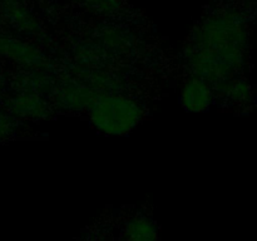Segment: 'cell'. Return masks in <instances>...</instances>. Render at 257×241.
I'll list each match as a JSON object with an SVG mask.
<instances>
[{
  "mask_svg": "<svg viewBox=\"0 0 257 241\" xmlns=\"http://www.w3.org/2000/svg\"><path fill=\"white\" fill-rule=\"evenodd\" d=\"M246 34L237 14L208 18L195 30L186 48L191 73L208 84L227 88L231 77L243 63Z\"/></svg>",
  "mask_w": 257,
  "mask_h": 241,
  "instance_id": "obj_1",
  "label": "cell"
},
{
  "mask_svg": "<svg viewBox=\"0 0 257 241\" xmlns=\"http://www.w3.org/2000/svg\"><path fill=\"white\" fill-rule=\"evenodd\" d=\"M88 110L95 130L108 136L131 132L143 117L141 105L122 94H100Z\"/></svg>",
  "mask_w": 257,
  "mask_h": 241,
  "instance_id": "obj_2",
  "label": "cell"
},
{
  "mask_svg": "<svg viewBox=\"0 0 257 241\" xmlns=\"http://www.w3.org/2000/svg\"><path fill=\"white\" fill-rule=\"evenodd\" d=\"M4 109L15 118L25 119H45L52 114L53 109L48 100L39 93L19 90L14 95L3 100Z\"/></svg>",
  "mask_w": 257,
  "mask_h": 241,
  "instance_id": "obj_3",
  "label": "cell"
},
{
  "mask_svg": "<svg viewBox=\"0 0 257 241\" xmlns=\"http://www.w3.org/2000/svg\"><path fill=\"white\" fill-rule=\"evenodd\" d=\"M0 57L9 59L28 69H43L48 62L42 53L22 40L0 34Z\"/></svg>",
  "mask_w": 257,
  "mask_h": 241,
  "instance_id": "obj_4",
  "label": "cell"
},
{
  "mask_svg": "<svg viewBox=\"0 0 257 241\" xmlns=\"http://www.w3.org/2000/svg\"><path fill=\"white\" fill-rule=\"evenodd\" d=\"M55 104L64 109L80 110L93 104L100 94L87 87L77 84V83H65L62 87H57L53 90Z\"/></svg>",
  "mask_w": 257,
  "mask_h": 241,
  "instance_id": "obj_5",
  "label": "cell"
},
{
  "mask_svg": "<svg viewBox=\"0 0 257 241\" xmlns=\"http://www.w3.org/2000/svg\"><path fill=\"white\" fill-rule=\"evenodd\" d=\"M212 99L213 95L210 84L197 77L187 80L181 90V103L188 112H205L210 108Z\"/></svg>",
  "mask_w": 257,
  "mask_h": 241,
  "instance_id": "obj_6",
  "label": "cell"
},
{
  "mask_svg": "<svg viewBox=\"0 0 257 241\" xmlns=\"http://www.w3.org/2000/svg\"><path fill=\"white\" fill-rule=\"evenodd\" d=\"M124 235L132 241H151L158 237V230L155 222L146 216L131 218L124 227Z\"/></svg>",
  "mask_w": 257,
  "mask_h": 241,
  "instance_id": "obj_7",
  "label": "cell"
},
{
  "mask_svg": "<svg viewBox=\"0 0 257 241\" xmlns=\"http://www.w3.org/2000/svg\"><path fill=\"white\" fill-rule=\"evenodd\" d=\"M227 95H230L235 102H246L251 97V89L248 84L243 80H236V82H230L227 89H226Z\"/></svg>",
  "mask_w": 257,
  "mask_h": 241,
  "instance_id": "obj_8",
  "label": "cell"
},
{
  "mask_svg": "<svg viewBox=\"0 0 257 241\" xmlns=\"http://www.w3.org/2000/svg\"><path fill=\"white\" fill-rule=\"evenodd\" d=\"M17 118L7 110H0V141L8 140L17 131Z\"/></svg>",
  "mask_w": 257,
  "mask_h": 241,
  "instance_id": "obj_9",
  "label": "cell"
},
{
  "mask_svg": "<svg viewBox=\"0 0 257 241\" xmlns=\"http://www.w3.org/2000/svg\"><path fill=\"white\" fill-rule=\"evenodd\" d=\"M4 85H5V78L3 77V74L0 73V93H2L3 89H4Z\"/></svg>",
  "mask_w": 257,
  "mask_h": 241,
  "instance_id": "obj_10",
  "label": "cell"
}]
</instances>
